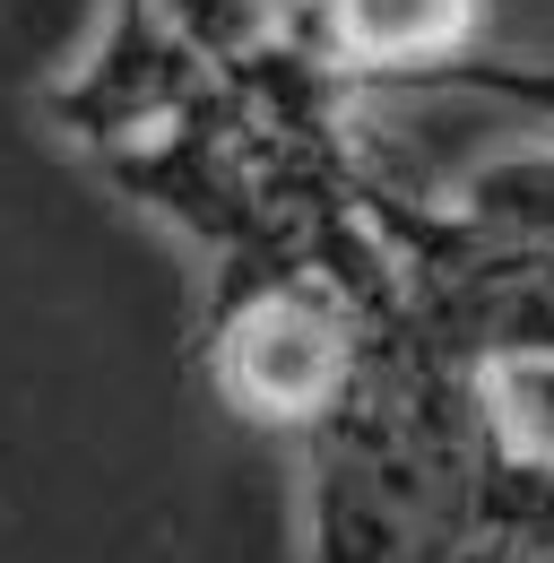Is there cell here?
Listing matches in <instances>:
<instances>
[{
    "label": "cell",
    "instance_id": "1",
    "mask_svg": "<svg viewBox=\"0 0 554 563\" xmlns=\"http://www.w3.org/2000/svg\"><path fill=\"white\" fill-rule=\"evenodd\" d=\"M225 261H234V286L208 312L217 390L243 417L312 433L321 417H339L355 399V382H364V330H355L346 295L286 234L252 243V252H225Z\"/></svg>",
    "mask_w": 554,
    "mask_h": 563
},
{
    "label": "cell",
    "instance_id": "2",
    "mask_svg": "<svg viewBox=\"0 0 554 563\" xmlns=\"http://www.w3.org/2000/svg\"><path fill=\"white\" fill-rule=\"evenodd\" d=\"M44 113H53V131L78 156L104 165L122 147H147V140H165V131H182V122H225L243 104H234V87L208 70L200 44L156 0H113L96 53L53 78Z\"/></svg>",
    "mask_w": 554,
    "mask_h": 563
},
{
    "label": "cell",
    "instance_id": "3",
    "mask_svg": "<svg viewBox=\"0 0 554 563\" xmlns=\"http://www.w3.org/2000/svg\"><path fill=\"white\" fill-rule=\"evenodd\" d=\"M303 468H312V563H416V494L433 486L416 433L381 399L373 382H355L339 417L303 433Z\"/></svg>",
    "mask_w": 554,
    "mask_h": 563
},
{
    "label": "cell",
    "instance_id": "4",
    "mask_svg": "<svg viewBox=\"0 0 554 563\" xmlns=\"http://www.w3.org/2000/svg\"><path fill=\"white\" fill-rule=\"evenodd\" d=\"M191 44H200V62L225 87H234V104L252 113V131H269L286 147H330V113H339V70H321L303 44H295V26H286V9L277 0H156Z\"/></svg>",
    "mask_w": 554,
    "mask_h": 563
},
{
    "label": "cell",
    "instance_id": "5",
    "mask_svg": "<svg viewBox=\"0 0 554 563\" xmlns=\"http://www.w3.org/2000/svg\"><path fill=\"white\" fill-rule=\"evenodd\" d=\"M485 0H286L295 44L339 78H433L468 62Z\"/></svg>",
    "mask_w": 554,
    "mask_h": 563
},
{
    "label": "cell",
    "instance_id": "6",
    "mask_svg": "<svg viewBox=\"0 0 554 563\" xmlns=\"http://www.w3.org/2000/svg\"><path fill=\"white\" fill-rule=\"evenodd\" d=\"M459 217L477 225L485 243H511V252H538L554 261V147H529V156H494L468 174L459 191Z\"/></svg>",
    "mask_w": 554,
    "mask_h": 563
},
{
    "label": "cell",
    "instance_id": "7",
    "mask_svg": "<svg viewBox=\"0 0 554 563\" xmlns=\"http://www.w3.org/2000/svg\"><path fill=\"white\" fill-rule=\"evenodd\" d=\"M433 87L494 96V104H511V113H529V122H546V131H554V62H520V53H468V62H451Z\"/></svg>",
    "mask_w": 554,
    "mask_h": 563
}]
</instances>
